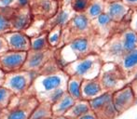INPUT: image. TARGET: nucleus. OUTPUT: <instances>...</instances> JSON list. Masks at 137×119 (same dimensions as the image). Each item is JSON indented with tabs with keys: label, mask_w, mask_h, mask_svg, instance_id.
Returning <instances> with one entry per match:
<instances>
[{
	"label": "nucleus",
	"mask_w": 137,
	"mask_h": 119,
	"mask_svg": "<svg viewBox=\"0 0 137 119\" xmlns=\"http://www.w3.org/2000/svg\"><path fill=\"white\" fill-rule=\"evenodd\" d=\"M96 115L98 119H115L119 114H118V112L116 111L113 102L111 100L101 111L96 113Z\"/></svg>",
	"instance_id": "bb28decb"
},
{
	"label": "nucleus",
	"mask_w": 137,
	"mask_h": 119,
	"mask_svg": "<svg viewBox=\"0 0 137 119\" xmlns=\"http://www.w3.org/2000/svg\"><path fill=\"white\" fill-rule=\"evenodd\" d=\"M92 35H95L91 20L84 13H75L67 25L63 28L62 46L67 44L75 38Z\"/></svg>",
	"instance_id": "20e7f679"
},
{
	"label": "nucleus",
	"mask_w": 137,
	"mask_h": 119,
	"mask_svg": "<svg viewBox=\"0 0 137 119\" xmlns=\"http://www.w3.org/2000/svg\"><path fill=\"white\" fill-rule=\"evenodd\" d=\"M0 8H16V0H0Z\"/></svg>",
	"instance_id": "473e14b6"
},
{
	"label": "nucleus",
	"mask_w": 137,
	"mask_h": 119,
	"mask_svg": "<svg viewBox=\"0 0 137 119\" xmlns=\"http://www.w3.org/2000/svg\"><path fill=\"white\" fill-rule=\"evenodd\" d=\"M14 9L13 8H0V36H4L11 31L10 17Z\"/></svg>",
	"instance_id": "4be33fe9"
},
{
	"label": "nucleus",
	"mask_w": 137,
	"mask_h": 119,
	"mask_svg": "<svg viewBox=\"0 0 137 119\" xmlns=\"http://www.w3.org/2000/svg\"><path fill=\"white\" fill-rule=\"evenodd\" d=\"M29 7L34 18L48 21L59 10L61 3L58 0H33Z\"/></svg>",
	"instance_id": "0eeeda50"
},
{
	"label": "nucleus",
	"mask_w": 137,
	"mask_h": 119,
	"mask_svg": "<svg viewBox=\"0 0 137 119\" xmlns=\"http://www.w3.org/2000/svg\"><path fill=\"white\" fill-rule=\"evenodd\" d=\"M136 119H137V117H136Z\"/></svg>",
	"instance_id": "49530a36"
},
{
	"label": "nucleus",
	"mask_w": 137,
	"mask_h": 119,
	"mask_svg": "<svg viewBox=\"0 0 137 119\" xmlns=\"http://www.w3.org/2000/svg\"><path fill=\"white\" fill-rule=\"evenodd\" d=\"M94 36L78 37L54 50V59L63 70L65 65L95 52Z\"/></svg>",
	"instance_id": "f257e3e1"
},
{
	"label": "nucleus",
	"mask_w": 137,
	"mask_h": 119,
	"mask_svg": "<svg viewBox=\"0 0 137 119\" xmlns=\"http://www.w3.org/2000/svg\"><path fill=\"white\" fill-rule=\"evenodd\" d=\"M77 119H98V117H97L95 113L90 111V112H88V113H86L85 114H83V115L78 117Z\"/></svg>",
	"instance_id": "f704fd0d"
},
{
	"label": "nucleus",
	"mask_w": 137,
	"mask_h": 119,
	"mask_svg": "<svg viewBox=\"0 0 137 119\" xmlns=\"http://www.w3.org/2000/svg\"><path fill=\"white\" fill-rule=\"evenodd\" d=\"M105 2H114V1H118V0H105Z\"/></svg>",
	"instance_id": "ea45409f"
},
{
	"label": "nucleus",
	"mask_w": 137,
	"mask_h": 119,
	"mask_svg": "<svg viewBox=\"0 0 137 119\" xmlns=\"http://www.w3.org/2000/svg\"><path fill=\"white\" fill-rule=\"evenodd\" d=\"M65 93H66L65 88H57V89H55V90H53V91H51V93H48L43 100H42V101L48 102L49 104L52 105V104H54L55 102H57Z\"/></svg>",
	"instance_id": "7c9ffc66"
},
{
	"label": "nucleus",
	"mask_w": 137,
	"mask_h": 119,
	"mask_svg": "<svg viewBox=\"0 0 137 119\" xmlns=\"http://www.w3.org/2000/svg\"><path fill=\"white\" fill-rule=\"evenodd\" d=\"M53 119H72V118H70V117L66 116V115H60V116L53 117Z\"/></svg>",
	"instance_id": "58836bf2"
},
{
	"label": "nucleus",
	"mask_w": 137,
	"mask_h": 119,
	"mask_svg": "<svg viewBox=\"0 0 137 119\" xmlns=\"http://www.w3.org/2000/svg\"><path fill=\"white\" fill-rule=\"evenodd\" d=\"M58 1H59V2L61 3V1H62V0H58Z\"/></svg>",
	"instance_id": "79ce46f5"
},
{
	"label": "nucleus",
	"mask_w": 137,
	"mask_h": 119,
	"mask_svg": "<svg viewBox=\"0 0 137 119\" xmlns=\"http://www.w3.org/2000/svg\"><path fill=\"white\" fill-rule=\"evenodd\" d=\"M128 28H130L137 34V11L135 9H132V15H131L129 22H128Z\"/></svg>",
	"instance_id": "2f4dec72"
},
{
	"label": "nucleus",
	"mask_w": 137,
	"mask_h": 119,
	"mask_svg": "<svg viewBox=\"0 0 137 119\" xmlns=\"http://www.w3.org/2000/svg\"><path fill=\"white\" fill-rule=\"evenodd\" d=\"M26 59V52L8 50L0 56V69L5 73L22 70Z\"/></svg>",
	"instance_id": "1a4fd4ad"
},
{
	"label": "nucleus",
	"mask_w": 137,
	"mask_h": 119,
	"mask_svg": "<svg viewBox=\"0 0 137 119\" xmlns=\"http://www.w3.org/2000/svg\"><path fill=\"white\" fill-rule=\"evenodd\" d=\"M4 76H5V73H4V72H3V71L0 69V86H2L3 79H4Z\"/></svg>",
	"instance_id": "e433bc0d"
},
{
	"label": "nucleus",
	"mask_w": 137,
	"mask_h": 119,
	"mask_svg": "<svg viewBox=\"0 0 137 119\" xmlns=\"http://www.w3.org/2000/svg\"><path fill=\"white\" fill-rule=\"evenodd\" d=\"M112 100V92H107L105 91L101 95L97 96V97L91 99V100H88L89 101L90 109L91 112L93 113H98L101 111L109 101Z\"/></svg>",
	"instance_id": "412c9836"
},
{
	"label": "nucleus",
	"mask_w": 137,
	"mask_h": 119,
	"mask_svg": "<svg viewBox=\"0 0 137 119\" xmlns=\"http://www.w3.org/2000/svg\"><path fill=\"white\" fill-rule=\"evenodd\" d=\"M30 49L35 51H43L51 49L47 40V33H41L39 35L30 37Z\"/></svg>",
	"instance_id": "393cba45"
},
{
	"label": "nucleus",
	"mask_w": 137,
	"mask_h": 119,
	"mask_svg": "<svg viewBox=\"0 0 137 119\" xmlns=\"http://www.w3.org/2000/svg\"><path fill=\"white\" fill-rule=\"evenodd\" d=\"M8 50H9V49H8V44L6 42V39L4 38V36H0V56Z\"/></svg>",
	"instance_id": "72a5a7b5"
},
{
	"label": "nucleus",
	"mask_w": 137,
	"mask_h": 119,
	"mask_svg": "<svg viewBox=\"0 0 137 119\" xmlns=\"http://www.w3.org/2000/svg\"><path fill=\"white\" fill-rule=\"evenodd\" d=\"M76 100L71 96L65 93L57 102L51 105V112H52V116H60V115H65L66 113L70 110V108L74 105Z\"/></svg>",
	"instance_id": "a211bd4d"
},
{
	"label": "nucleus",
	"mask_w": 137,
	"mask_h": 119,
	"mask_svg": "<svg viewBox=\"0 0 137 119\" xmlns=\"http://www.w3.org/2000/svg\"><path fill=\"white\" fill-rule=\"evenodd\" d=\"M83 79L78 76H69L66 83V93L75 100H81V84Z\"/></svg>",
	"instance_id": "aec40b11"
},
{
	"label": "nucleus",
	"mask_w": 137,
	"mask_h": 119,
	"mask_svg": "<svg viewBox=\"0 0 137 119\" xmlns=\"http://www.w3.org/2000/svg\"><path fill=\"white\" fill-rule=\"evenodd\" d=\"M53 118L51 112V104L46 101H39L33 109L28 119H47Z\"/></svg>",
	"instance_id": "6ab92c4d"
},
{
	"label": "nucleus",
	"mask_w": 137,
	"mask_h": 119,
	"mask_svg": "<svg viewBox=\"0 0 137 119\" xmlns=\"http://www.w3.org/2000/svg\"><path fill=\"white\" fill-rule=\"evenodd\" d=\"M74 14L75 12L70 8L69 6H61V8L56 12V14L48 21H46L45 32L55 26H60L62 28L65 27L74 16Z\"/></svg>",
	"instance_id": "2eb2a0df"
},
{
	"label": "nucleus",
	"mask_w": 137,
	"mask_h": 119,
	"mask_svg": "<svg viewBox=\"0 0 137 119\" xmlns=\"http://www.w3.org/2000/svg\"><path fill=\"white\" fill-rule=\"evenodd\" d=\"M132 10V9L125 5L121 0L105 3V13L118 24L123 22Z\"/></svg>",
	"instance_id": "4468645a"
},
{
	"label": "nucleus",
	"mask_w": 137,
	"mask_h": 119,
	"mask_svg": "<svg viewBox=\"0 0 137 119\" xmlns=\"http://www.w3.org/2000/svg\"><path fill=\"white\" fill-rule=\"evenodd\" d=\"M105 3L106 2L105 0H91L89 7H88L87 10L85 11L84 14L91 21H92L95 18H97L99 15L105 12Z\"/></svg>",
	"instance_id": "a878e982"
},
{
	"label": "nucleus",
	"mask_w": 137,
	"mask_h": 119,
	"mask_svg": "<svg viewBox=\"0 0 137 119\" xmlns=\"http://www.w3.org/2000/svg\"><path fill=\"white\" fill-rule=\"evenodd\" d=\"M54 56L53 49H48L43 51L28 50L26 52V59L23 64L22 70L38 73L41 70L45 63Z\"/></svg>",
	"instance_id": "9d476101"
},
{
	"label": "nucleus",
	"mask_w": 137,
	"mask_h": 119,
	"mask_svg": "<svg viewBox=\"0 0 137 119\" xmlns=\"http://www.w3.org/2000/svg\"><path fill=\"white\" fill-rule=\"evenodd\" d=\"M119 67L125 76L127 75L137 73V48L132 49L131 51H128L127 53L122 56L118 62H116Z\"/></svg>",
	"instance_id": "dca6fc26"
},
{
	"label": "nucleus",
	"mask_w": 137,
	"mask_h": 119,
	"mask_svg": "<svg viewBox=\"0 0 137 119\" xmlns=\"http://www.w3.org/2000/svg\"><path fill=\"white\" fill-rule=\"evenodd\" d=\"M126 6H128L131 9L137 8V0H121Z\"/></svg>",
	"instance_id": "c9c22d12"
},
{
	"label": "nucleus",
	"mask_w": 137,
	"mask_h": 119,
	"mask_svg": "<svg viewBox=\"0 0 137 119\" xmlns=\"http://www.w3.org/2000/svg\"><path fill=\"white\" fill-rule=\"evenodd\" d=\"M34 17L30 7L16 8L10 17L11 31L25 32L32 23Z\"/></svg>",
	"instance_id": "f8f14e48"
},
{
	"label": "nucleus",
	"mask_w": 137,
	"mask_h": 119,
	"mask_svg": "<svg viewBox=\"0 0 137 119\" xmlns=\"http://www.w3.org/2000/svg\"><path fill=\"white\" fill-rule=\"evenodd\" d=\"M103 61L98 53H91L86 57L77 60L63 68L68 76H78L81 79L98 78Z\"/></svg>",
	"instance_id": "f03ea898"
},
{
	"label": "nucleus",
	"mask_w": 137,
	"mask_h": 119,
	"mask_svg": "<svg viewBox=\"0 0 137 119\" xmlns=\"http://www.w3.org/2000/svg\"><path fill=\"white\" fill-rule=\"evenodd\" d=\"M91 22L93 28L94 35H99L100 37L108 39L115 33H117L115 30H117L118 23L113 22L105 12Z\"/></svg>",
	"instance_id": "9b49d317"
},
{
	"label": "nucleus",
	"mask_w": 137,
	"mask_h": 119,
	"mask_svg": "<svg viewBox=\"0 0 137 119\" xmlns=\"http://www.w3.org/2000/svg\"><path fill=\"white\" fill-rule=\"evenodd\" d=\"M90 111H91V109H90L89 101L81 99V100H76L74 105L70 108V110L65 115L72 119H77L78 117L83 115V114H85Z\"/></svg>",
	"instance_id": "5701e85b"
},
{
	"label": "nucleus",
	"mask_w": 137,
	"mask_h": 119,
	"mask_svg": "<svg viewBox=\"0 0 137 119\" xmlns=\"http://www.w3.org/2000/svg\"><path fill=\"white\" fill-rule=\"evenodd\" d=\"M112 102L118 114L129 110L135 104V96L130 84L112 92Z\"/></svg>",
	"instance_id": "6e6552de"
},
{
	"label": "nucleus",
	"mask_w": 137,
	"mask_h": 119,
	"mask_svg": "<svg viewBox=\"0 0 137 119\" xmlns=\"http://www.w3.org/2000/svg\"><path fill=\"white\" fill-rule=\"evenodd\" d=\"M0 113H1V110H0Z\"/></svg>",
	"instance_id": "a18cd8bd"
},
{
	"label": "nucleus",
	"mask_w": 137,
	"mask_h": 119,
	"mask_svg": "<svg viewBox=\"0 0 137 119\" xmlns=\"http://www.w3.org/2000/svg\"><path fill=\"white\" fill-rule=\"evenodd\" d=\"M69 76L63 70L52 75H38L33 82L31 88L27 93L35 96L38 101H42L44 98L57 88H65Z\"/></svg>",
	"instance_id": "7ed1b4c3"
},
{
	"label": "nucleus",
	"mask_w": 137,
	"mask_h": 119,
	"mask_svg": "<svg viewBox=\"0 0 137 119\" xmlns=\"http://www.w3.org/2000/svg\"><path fill=\"white\" fill-rule=\"evenodd\" d=\"M104 89L100 84L99 79H84L81 84V98L82 100H90L104 93Z\"/></svg>",
	"instance_id": "f3484780"
},
{
	"label": "nucleus",
	"mask_w": 137,
	"mask_h": 119,
	"mask_svg": "<svg viewBox=\"0 0 137 119\" xmlns=\"http://www.w3.org/2000/svg\"><path fill=\"white\" fill-rule=\"evenodd\" d=\"M13 96L14 95L8 88H6L3 86H0V110L8 108Z\"/></svg>",
	"instance_id": "c85d7f7f"
},
{
	"label": "nucleus",
	"mask_w": 137,
	"mask_h": 119,
	"mask_svg": "<svg viewBox=\"0 0 137 119\" xmlns=\"http://www.w3.org/2000/svg\"><path fill=\"white\" fill-rule=\"evenodd\" d=\"M72 0H62L61 1V6H69Z\"/></svg>",
	"instance_id": "4c0bfd02"
},
{
	"label": "nucleus",
	"mask_w": 137,
	"mask_h": 119,
	"mask_svg": "<svg viewBox=\"0 0 137 119\" xmlns=\"http://www.w3.org/2000/svg\"><path fill=\"white\" fill-rule=\"evenodd\" d=\"M38 73L25 70L5 73L2 86L8 88L15 96L26 94Z\"/></svg>",
	"instance_id": "39448f33"
},
{
	"label": "nucleus",
	"mask_w": 137,
	"mask_h": 119,
	"mask_svg": "<svg viewBox=\"0 0 137 119\" xmlns=\"http://www.w3.org/2000/svg\"><path fill=\"white\" fill-rule=\"evenodd\" d=\"M47 119H53V118H47Z\"/></svg>",
	"instance_id": "37998d69"
},
{
	"label": "nucleus",
	"mask_w": 137,
	"mask_h": 119,
	"mask_svg": "<svg viewBox=\"0 0 137 119\" xmlns=\"http://www.w3.org/2000/svg\"><path fill=\"white\" fill-rule=\"evenodd\" d=\"M62 69L59 67V65L57 63L56 60L54 59V56L51 58V60H48V62H46L45 65L41 68V70L38 72V75H52V73H58L59 71Z\"/></svg>",
	"instance_id": "cd10ccee"
},
{
	"label": "nucleus",
	"mask_w": 137,
	"mask_h": 119,
	"mask_svg": "<svg viewBox=\"0 0 137 119\" xmlns=\"http://www.w3.org/2000/svg\"><path fill=\"white\" fill-rule=\"evenodd\" d=\"M135 10H136V11H137V8H136V9H135Z\"/></svg>",
	"instance_id": "c03bdc74"
},
{
	"label": "nucleus",
	"mask_w": 137,
	"mask_h": 119,
	"mask_svg": "<svg viewBox=\"0 0 137 119\" xmlns=\"http://www.w3.org/2000/svg\"><path fill=\"white\" fill-rule=\"evenodd\" d=\"M99 82L104 91L114 92L125 86L126 76L116 62H103L99 76Z\"/></svg>",
	"instance_id": "423d86ee"
},
{
	"label": "nucleus",
	"mask_w": 137,
	"mask_h": 119,
	"mask_svg": "<svg viewBox=\"0 0 137 119\" xmlns=\"http://www.w3.org/2000/svg\"><path fill=\"white\" fill-rule=\"evenodd\" d=\"M91 1V0H72L69 7L75 13H85Z\"/></svg>",
	"instance_id": "c756f323"
},
{
	"label": "nucleus",
	"mask_w": 137,
	"mask_h": 119,
	"mask_svg": "<svg viewBox=\"0 0 137 119\" xmlns=\"http://www.w3.org/2000/svg\"><path fill=\"white\" fill-rule=\"evenodd\" d=\"M47 40L48 46L51 49H59L62 46V36H63V28L60 26H55L47 31Z\"/></svg>",
	"instance_id": "b1692460"
},
{
	"label": "nucleus",
	"mask_w": 137,
	"mask_h": 119,
	"mask_svg": "<svg viewBox=\"0 0 137 119\" xmlns=\"http://www.w3.org/2000/svg\"><path fill=\"white\" fill-rule=\"evenodd\" d=\"M135 104H137V97L135 98Z\"/></svg>",
	"instance_id": "a19ab883"
},
{
	"label": "nucleus",
	"mask_w": 137,
	"mask_h": 119,
	"mask_svg": "<svg viewBox=\"0 0 137 119\" xmlns=\"http://www.w3.org/2000/svg\"><path fill=\"white\" fill-rule=\"evenodd\" d=\"M8 49L14 51H24L30 50V37L24 32L10 31L4 35Z\"/></svg>",
	"instance_id": "ddd939ff"
}]
</instances>
